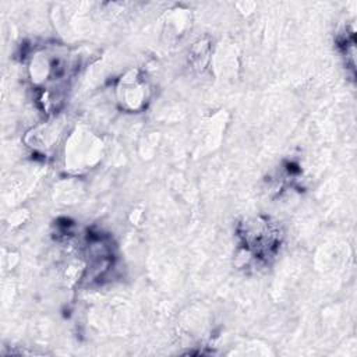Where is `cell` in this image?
Instances as JSON below:
<instances>
[{
  "mask_svg": "<svg viewBox=\"0 0 357 357\" xmlns=\"http://www.w3.org/2000/svg\"><path fill=\"white\" fill-rule=\"evenodd\" d=\"M117 98L124 109L138 110L148 98V85L138 74V71H130L121 77L117 85Z\"/></svg>",
  "mask_w": 357,
  "mask_h": 357,
  "instance_id": "cell-1",
  "label": "cell"
}]
</instances>
